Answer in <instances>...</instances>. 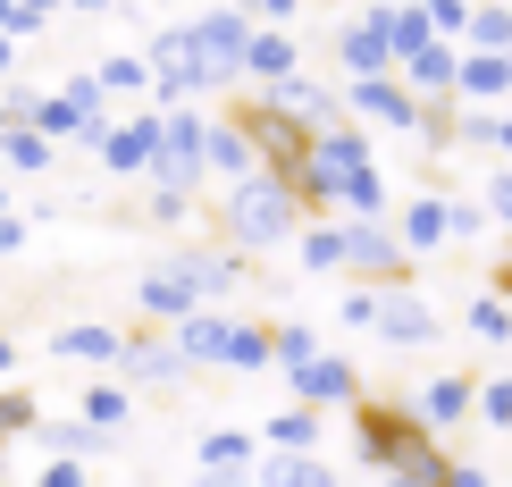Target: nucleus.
Segmentation results:
<instances>
[{"label": "nucleus", "mask_w": 512, "mask_h": 487, "mask_svg": "<svg viewBox=\"0 0 512 487\" xmlns=\"http://www.w3.org/2000/svg\"><path fill=\"white\" fill-rule=\"evenodd\" d=\"M303 219L311 210H303V194H294L286 168H252L244 185H219V244L244 252V261L252 252H286Z\"/></svg>", "instance_id": "f257e3e1"}, {"label": "nucleus", "mask_w": 512, "mask_h": 487, "mask_svg": "<svg viewBox=\"0 0 512 487\" xmlns=\"http://www.w3.org/2000/svg\"><path fill=\"white\" fill-rule=\"evenodd\" d=\"M336 320L361 328V336H378L387 353H429L437 336H445V311L429 303L420 286H345V303H336Z\"/></svg>", "instance_id": "f03ea898"}, {"label": "nucleus", "mask_w": 512, "mask_h": 487, "mask_svg": "<svg viewBox=\"0 0 512 487\" xmlns=\"http://www.w3.org/2000/svg\"><path fill=\"white\" fill-rule=\"evenodd\" d=\"M361 168H378V152H370V126H328V135H311L303 143V160L286 168L294 177V194H303V210L311 219H345V194H353V177Z\"/></svg>", "instance_id": "7ed1b4c3"}, {"label": "nucleus", "mask_w": 512, "mask_h": 487, "mask_svg": "<svg viewBox=\"0 0 512 487\" xmlns=\"http://www.w3.org/2000/svg\"><path fill=\"white\" fill-rule=\"evenodd\" d=\"M353 454H361V471H412V479H429L445 471V446L429 429L412 420V404H353Z\"/></svg>", "instance_id": "20e7f679"}, {"label": "nucleus", "mask_w": 512, "mask_h": 487, "mask_svg": "<svg viewBox=\"0 0 512 487\" xmlns=\"http://www.w3.org/2000/svg\"><path fill=\"white\" fill-rule=\"evenodd\" d=\"M168 345L185 353L194 370H269V320H244V311H227V303H202V311H185L177 328H168Z\"/></svg>", "instance_id": "39448f33"}, {"label": "nucleus", "mask_w": 512, "mask_h": 487, "mask_svg": "<svg viewBox=\"0 0 512 487\" xmlns=\"http://www.w3.org/2000/svg\"><path fill=\"white\" fill-rule=\"evenodd\" d=\"M252 26H261V17H252L244 0H210V9L185 17V51H194V68L219 84V93H236V84H244V42H252Z\"/></svg>", "instance_id": "423d86ee"}, {"label": "nucleus", "mask_w": 512, "mask_h": 487, "mask_svg": "<svg viewBox=\"0 0 512 487\" xmlns=\"http://www.w3.org/2000/svg\"><path fill=\"white\" fill-rule=\"evenodd\" d=\"M202 135H210V110H160V152H152V168H143V185L152 194H185L194 202L202 185H210V168H202Z\"/></svg>", "instance_id": "0eeeda50"}, {"label": "nucleus", "mask_w": 512, "mask_h": 487, "mask_svg": "<svg viewBox=\"0 0 512 487\" xmlns=\"http://www.w3.org/2000/svg\"><path fill=\"white\" fill-rule=\"evenodd\" d=\"M345 118H353V126H378V135L420 143V126H429V101H420L403 76H353V84H345Z\"/></svg>", "instance_id": "6e6552de"}, {"label": "nucleus", "mask_w": 512, "mask_h": 487, "mask_svg": "<svg viewBox=\"0 0 512 487\" xmlns=\"http://www.w3.org/2000/svg\"><path fill=\"white\" fill-rule=\"evenodd\" d=\"M328 59H336V76H395V42H387V0H361V9L336 17V34H328Z\"/></svg>", "instance_id": "1a4fd4ad"}, {"label": "nucleus", "mask_w": 512, "mask_h": 487, "mask_svg": "<svg viewBox=\"0 0 512 487\" xmlns=\"http://www.w3.org/2000/svg\"><path fill=\"white\" fill-rule=\"evenodd\" d=\"M412 252H403V236L387 219H345V278L361 286H412Z\"/></svg>", "instance_id": "9d476101"}, {"label": "nucleus", "mask_w": 512, "mask_h": 487, "mask_svg": "<svg viewBox=\"0 0 512 487\" xmlns=\"http://www.w3.org/2000/svg\"><path fill=\"white\" fill-rule=\"evenodd\" d=\"M236 126L252 135V152H261L269 168H294V160H303V143H311V126L294 118L277 93H244V101H236Z\"/></svg>", "instance_id": "9b49d317"}, {"label": "nucleus", "mask_w": 512, "mask_h": 487, "mask_svg": "<svg viewBox=\"0 0 512 487\" xmlns=\"http://www.w3.org/2000/svg\"><path fill=\"white\" fill-rule=\"evenodd\" d=\"M286 395H294V404H311V412H353L361 404V370L345 362V353L319 345L303 370H286Z\"/></svg>", "instance_id": "f8f14e48"}, {"label": "nucleus", "mask_w": 512, "mask_h": 487, "mask_svg": "<svg viewBox=\"0 0 512 487\" xmlns=\"http://www.w3.org/2000/svg\"><path fill=\"white\" fill-rule=\"evenodd\" d=\"M118 378L135 395H177L185 378H194V362H185L168 336H126V353H118Z\"/></svg>", "instance_id": "ddd939ff"}, {"label": "nucleus", "mask_w": 512, "mask_h": 487, "mask_svg": "<svg viewBox=\"0 0 512 487\" xmlns=\"http://www.w3.org/2000/svg\"><path fill=\"white\" fill-rule=\"evenodd\" d=\"M294 76H303V42H294V26H252L236 93H277V84H294Z\"/></svg>", "instance_id": "4468645a"}, {"label": "nucleus", "mask_w": 512, "mask_h": 487, "mask_svg": "<svg viewBox=\"0 0 512 487\" xmlns=\"http://www.w3.org/2000/svg\"><path fill=\"white\" fill-rule=\"evenodd\" d=\"M135 311H143L152 328H177L185 311H202V294H194V278H185L177 252H168V261H152V269L135 278Z\"/></svg>", "instance_id": "2eb2a0df"}, {"label": "nucleus", "mask_w": 512, "mask_h": 487, "mask_svg": "<svg viewBox=\"0 0 512 487\" xmlns=\"http://www.w3.org/2000/svg\"><path fill=\"white\" fill-rule=\"evenodd\" d=\"M471 404H479V378H462V370H437L429 387H412V420H420L429 437L462 429V420H471Z\"/></svg>", "instance_id": "dca6fc26"}, {"label": "nucleus", "mask_w": 512, "mask_h": 487, "mask_svg": "<svg viewBox=\"0 0 512 487\" xmlns=\"http://www.w3.org/2000/svg\"><path fill=\"white\" fill-rule=\"evenodd\" d=\"M160 152V110H143V118H110V135L93 143V160L110 168V177H143Z\"/></svg>", "instance_id": "f3484780"}, {"label": "nucleus", "mask_w": 512, "mask_h": 487, "mask_svg": "<svg viewBox=\"0 0 512 487\" xmlns=\"http://www.w3.org/2000/svg\"><path fill=\"white\" fill-rule=\"evenodd\" d=\"M387 227L403 236V252H412V261H429V252L454 244V227H445V194H412V202H395V210H387Z\"/></svg>", "instance_id": "a211bd4d"}, {"label": "nucleus", "mask_w": 512, "mask_h": 487, "mask_svg": "<svg viewBox=\"0 0 512 487\" xmlns=\"http://www.w3.org/2000/svg\"><path fill=\"white\" fill-rule=\"evenodd\" d=\"M454 101H471V110H504V101H512V51H462Z\"/></svg>", "instance_id": "6ab92c4d"}, {"label": "nucleus", "mask_w": 512, "mask_h": 487, "mask_svg": "<svg viewBox=\"0 0 512 487\" xmlns=\"http://www.w3.org/2000/svg\"><path fill=\"white\" fill-rule=\"evenodd\" d=\"M202 168H210L219 185H244L252 168H269V160L252 152V135H244L236 118H210V135H202Z\"/></svg>", "instance_id": "aec40b11"}, {"label": "nucleus", "mask_w": 512, "mask_h": 487, "mask_svg": "<svg viewBox=\"0 0 512 487\" xmlns=\"http://www.w3.org/2000/svg\"><path fill=\"white\" fill-rule=\"evenodd\" d=\"M51 353H59V362H84V370H118L126 328H110V320H68V328L51 336Z\"/></svg>", "instance_id": "412c9836"}, {"label": "nucleus", "mask_w": 512, "mask_h": 487, "mask_svg": "<svg viewBox=\"0 0 512 487\" xmlns=\"http://www.w3.org/2000/svg\"><path fill=\"white\" fill-rule=\"evenodd\" d=\"M277 101H286L294 118L311 126V135H328V126H345V84H328V76H294V84H277Z\"/></svg>", "instance_id": "4be33fe9"}, {"label": "nucleus", "mask_w": 512, "mask_h": 487, "mask_svg": "<svg viewBox=\"0 0 512 487\" xmlns=\"http://www.w3.org/2000/svg\"><path fill=\"white\" fill-rule=\"evenodd\" d=\"M177 261H185V278H194L202 303H236V294H244V252L202 244V252H177Z\"/></svg>", "instance_id": "5701e85b"}, {"label": "nucleus", "mask_w": 512, "mask_h": 487, "mask_svg": "<svg viewBox=\"0 0 512 487\" xmlns=\"http://www.w3.org/2000/svg\"><path fill=\"white\" fill-rule=\"evenodd\" d=\"M135 404H143V395H135V387H126V378H118V370H93V387H84V395H76V420H93V429H101V437H118V429H126V420H135Z\"/></svg>", "instance_id": "b1692460"}, {"label": "nucleus", "mask_w": 512, "mask_h": 487, "mask_svg": "<svg viewBox=\"0 0 512 487\" xmlns=\"http://www.w3.org/2000/svg\"><path fill=\"white\" fill-rule=\"evenodd\" d=\"M294 269L303 278H345V219H303L294 227Z\"/></svg>", "instance_id": "393cba45"}, {"label": "nucleus", "mask_w": 512, "mask_h": 487, "mask_svg": "<svg viewBox=\"0 0 512 487\" xmlns=\"http://www.w3.org/2000/svg\"><path fill=\"white\" fill-rule=\"evenodd\" d=\"M454 68H462V42H429V51H412L395 76L412 84L420 101H454Z\"/></svg>", "instance_id": "a878e982"}, {"label": "nucleus", "mask_w": 512, "mask_h": 487, "mask_svg": "<svg viewBox=\"0 0 512 487\" xmlns=\"http://www.w3.org/2000/svg\"><path fill=\"white\" fill-rule=\"evenodd\" d=\"M319 420H328V412H311V404H294V395H286V404L261 420V446L269 454H319Z\"/></svg>", "instance_id": "bb28decb"}, {"label": "nucleus", "mask_w": 512, "mask_h": 487, "mask_svg": "<svg viewBox=\"0 0 512 487\" xmlns=\"http://www.w3.org/2000/svg\"><path fill=\"white\" fill-rule=\"evenodd\" d=\"M194 462H210V471H252V462H261V429H202L194 437Z\"/></svg>", "instance_id": "cd10ccee"}, {"label": "nucleus", "mask_w": 512, "mask_h": 487, "mask_svg": "<svg viewBox=\"0 0 512 487\" xmlns=\"http://www.w3.org/2000/svg\"><path fill=\"white\" fill-rule=\"evenodd\" d=\"M51 160H59V143H51V135H34L26 118L0 135V177H51Z\"/></svg>", "instance_id": "c85d7f7f"}, {"label": "nucleus", "mask_w": 512, "mask_h": 487, "mask_svg": "<svg viewBox=\"0 0 512 487\" xmlns=\"http://www.w3.org/2000/svg\"><path fill=\"white\" fill-rule=\"evenodd\" d=\"M34 446H42V454H68V462H93L110 437H101L93 420H59V412H42V420H34Z\"/></svg>", "instance_id": "c756f323"}, {"label": "nucleus", "mask_w": 512, "mask_h": 487, "mask_svg": "<svg viewBox=\"0 0 512 487\" xmlns=\"http://www.w3.org/2000/svg\"><path fill=\"white\" fill-rule=\"evenodd\" d=\"M252 479H261V487H336V471L319 454H261Z\"/></svg>", "instance_id": "7c9ffc66"}, {"label": "nucleus", "mask_w": 512, "mask_h": 487, "mask_svg": "<svg viewBox=\"0 0 512 487\" xmlns=\"http://www.w3.org/2000/svg\"><path fill=\"white\" fill-rule=\"evenodd\" d=\"M387 42H395V68L412 51H429V42H445L437 26H429V9H420V0H387Z\"/></svg>", "instance_id": "2f4dec72"}, {"label": "nucleus", "mask_w": 512, "mask_h": 487, "mask_svg": "<svg viewBox=\"0 0 512 487\" xmlns=\"http://www.w3.org/2000/svg\"><path fill=\"white\" fill-rule=\"evenodd\" d=\"M462 328H471V345H512V303H504V294L496 286H487V294H471V303H462Z\"/></svg>", "instance_id": "473e14b6"}, {"label": "nucleus", "mask_w": 512, "mask_h": 487, "mask_svg": "<svg viewBox=\"0 0 512 487\" xmlns=\"http://www.w3.org/2000/svg\"><path fill=\"white\" fill-rule=\"evenodd\" d=\"M319 345H328V336H319L311 320H269V370H303Z\"/></svg>", "instance_id": "72a5a7b5"}, {"label": "nucleus", "mask_w": 512, "mask_h": 487, "mask_svg": "<svg viewBox=\"0 0 512 487\" xmlns=\"http://www.w3.org/2000/svg\"><path fill=\"white\" fill-rule=\"evenodd\" d=\"M462 51H512V0H471Z\"/></svg>", "instance_id": "f704fd0d"}, {"label": "nucleus", "mask_w": 512, "mask_h": 487, "mask_svg": "<svg viewBox=\"0 0 512 487\" xmlns=\"http://www.w3.org/2000/svg\"><path fill=\"white\" fill-rule=\"evenodd\" d=\"M93 76H101V93H110V101H135V93H152V59H143V51H110Z\"/></svg>", "instance_id": "c9c22d12"}, {"label": "nucleus", "mask_w": 512, "mask_h": 487, "mask_svg": "<svg viewBox=\"0 0 512 487\" xmlns=\"http://www.w3.org/2000/svg\"><path fill=\"white\" fill-rule=\"evenodd\" d=\"M34 420H42V395H26V387H0V454H9L17 437H34Z\"/></svg>", "instance_id": "e433bc0d"}, {"label": "nucleus", "mask_w": 512, "mask_h": 487, "mask_svg": "<svg viewBox=\"0 0 512 487\" xmlns=\"http://www.w3.org/2000/svg\"><path fill=\"white\" fill-rule=\"evenodd\" d=\"M471 420H479V429H496V437H512V370H504V378H479Z\"/></svg>", "instance_id": "4c0bfd02"}, {"label": "nucleus", "mask_w": 512, "mask_h": 487, "mask_svg": "<svg viewBox=\"0 0 512 487\" xmlns=\"http://www.w3.org/2000/svg\"><path fill=\"white\" fill-rule=\"evenodd\" d=\"M445 227H454V244H471V236H487L496 219H487V202H479V194H454V202H445Z\"/></svg>", "instance_id": "58836bf2"}, {"label": "nucleus", "mask_w": 512, "mask_h": 487, "mask_svg": "<svg viewBox=\"0 0 512 487\" xmlns=\"http://www.w3.org/2000/svg\"><path fill=\"white\" fill-rule=\"evenodd\" d=\"M479 202H487V219H496V227H504V236H512V160H504V168H496V177H487V185H479Z\"/></svg>", "instance_id": "ea45409f"}, {"label": "nucleus", "mask_w": 512, "mask_h": 487, "mask_svg": "<svg viewBox=\"0 0 512 487\" xmlns=\"http://www.w3.org/2000/svg\"><path fill=\"white\" fill-rule=\"evenodd\" d=\"M34 487H93V462H68V454H51L34 471Z\"/></svg>", "instance_id": "a19ab883"}, {"label": "nucleus", "mask_w": 512, "mask_h": 487, "mask_svg": "<svg viewBox=\"0 0 512 487\" xmlns=\"http://www.w3.org/2000/svg\"><path fill=\"white\" fill-rule=\"evenodd\" d=\"M420 9H429V26L445 42H462V26H471V0H420Z\"/></svg>", "instance_id": "79ce46f5"}, {"label": "nucleus", "mask_w": 512, "mask_h": 487, "mask_svg": "<svg viewBox=\"0 0 512 487\" xmlns=\"http://www.w3.org/2000/svg\"><path fill=\"white\" fill-rule=\"evenodd\" d=\"M437 487H496V471H487V462H462V454H445Z\"/></svg>", "instance_id": "37998d69"}, {"label": "nucleus", "mask_w": 512, "mask_h": 487, "mask_svg": "<svg viewBox=\"0 0 512 487\" xmlns=\"http://www.w3.org/2000/svg\"><path fill=\"white\" fill-rule=\"evenodd\" d=\"M244 9H252V17H261V26H294V17H303V9H311V0H244Z\"/></svg>", "instance_id": "c03bdc74"}, {"label": "nucleus", "mask_w": 512, "mask_h": 487, "mask_svg": "<svg viewBox=\"0 0 512 487\" xmlns=\"http://www.w3.org/2000/svg\"><path fill=\"white\" fill-rule=\"evenodd\" d=\"M185 219H194V202H185V194H152V227H185Z\"/></svg>", "instance_id": "a18cd8bd"}, {"label": "nucleus", "mask_w": 512, "mask_h": 487, "mask_svg": "<svg viewBox=\"0 0 512 487\" xmlns=\"http://www.w3.org/2000/svg\"><path fill=\"white\" fill-rule=\"evenodd\" d=\"M9 252H26V210H0V261Z\"/></svg>", "instance_id": "49530a36"}, {"label": "nucleus", "mask_w": 512, "mask_h": 487, "mask_svg": "<svg viewBox=\"0 0 512 487\" xmlns=\"http://www.w3.org/2000/svg\"><path fill=\"white\" fill-rule=\"evenodd\" d=\"M487 286H496V294H504V303H512V244H504V261H496V269H487Z\"/></svg>", "instance_id": "de8ad7c7"}, {"label": "nucleus", "mask_w": 512, "mask_h": 487, "mask_svg": "<svg viewBox=\"0 0 512 487\" xmlns=\"http://www.w3.org/2000/svg\"><path fill=\"white\" fill-rule=\"evenodd\" d=\"M244 471H210V462H202V471H194V487H236Z\"/></svg>", "instance_id": "09e8293b"}, {"label": "nucleus", "mask_w": 512, "mask_h": 487, "mask_svg": "<svg viewBox=\"0 0 512 487\" xmlns=\"http://www.w3.org/2000/svg\"><path fill=\"white\" fill-rule=\"evenodd\" d=\"M9 68H17V34H0V93H9Z\"/></svg>", "instance_id": "8fccbe9b"}, {"label": "nucleus", "mask_w": 512, "mask_h": 487, "mask_svg": "<svg viewBox=\"0 0 512 487\" xmlns=\"http://www.w3.org/2000/svg\"><path fill=\"white\" fill-rule=\"evenodd\" d=\"M68 9H76V17H101V9H118V0H68Z\"/></svg>", "instance_id": "3c124183"}, {"label": "nucleus", "mask_w": 512, "mask_h": 487, "mask_svg": "<svg viewBox=\"0 0 512 487\" xmlns=\"http://www.w3.org/2000/svg\"><path fill=\"white\" fill-rule=\"evenodd\" d=\"M17 370V336H0V378H9Z\"/></svg>", "instance_id": "603ef678"}, {"label": "nucleus", "mask_w": 512, "mask_h": 487, "mask_svg": "<svg viewBox=\"0 0 512 487\" xmlns=\"http://www.w3.org/2000/svg\"><path fill=\"white\" fill-rule=\"evenodd\" d=\"M378 487H429V479H412V471H387V479H378Z\"/></svg>", "instance_id": "864d4df0"}, {"label": "nucleus", "mask_w": 512, "mask_h": 487, "mask_svg": "<svg viewBox=\"0 0 512 487\" xmlns=\"http://www.w3.org/2000/svg\"><path fill=\"white\" fill-rule=\"evenodd\" d=\"M9 126H17V110H9V93H0V135H9Z\"/></svg>", "instance_id": "5fc2aeb1"}, {"label": "nucleus", "mask_w": 512, "mask_h": 487, "mask_svg": "<svg viewBox=\"0 0 512 487\" xmlns=\"http://www.w3.org/2000/svg\"><path fill=\"white\" fill-rule=\"evenodd\" d=\"M0 210H17V202H9V177H0Z\"/></svg>", "instance_id": "6e6d98bb"}, {"label": "nucleus", "mask_w": 512, "mask_h": 487, "mask_svg": "<svg viewBox=\"0 0 512 487\" xmlns=\"http://www.w3.org/2000/svg\"><path fill=\"white\" fill-rule=\"evenodd\" d=\"M236 487H261V479H252V471H244V479H236Z\"/></svg>", "instance_id": "4d7b16f0"}]
</instances>
